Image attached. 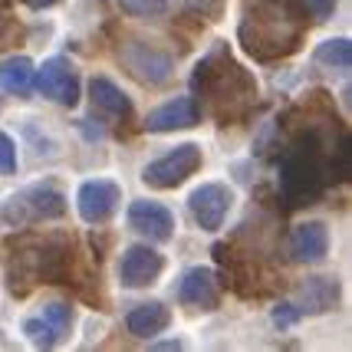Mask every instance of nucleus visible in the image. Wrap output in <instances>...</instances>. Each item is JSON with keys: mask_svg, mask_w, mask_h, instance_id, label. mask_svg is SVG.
Returning a JSON list of instances; mask_svg holds the SVG:
<instances>
[{"mask_svg": "<svg viewBox=\"0 0 352 352\" xmlns=\"http://www.w3.org/2000/svg\"><path fill=\"white\" fill-rule=\"evenodd\" d=\"M309 30V10L303 0H257L237 27V43L257 63L293 56Z\"/></svg>", "mask_w": 352, "mask_h": 352, "instance_id": "obj_1", "label": "nucleus"}, {"mask_svg": "<svg viewBox=\"0 0 352 352\" xmlns=\"http://www.w3.org/2000/svg\"><path fill=\"white\" fill-rule=\"evenodd\" d=\"M191 89L198 92V99L208 102V112L221 125L241 122L257 109V82L241 63L230 56L228 43H214L211 53L195 66Z\"/></svg>", "mask_w": 352, "mask_h": 352, "instance_id": "obj_2", "label": "nucleus"}, {"mask_svg": "<svg viewBox=\"0 0 352 352\" xmlns=\"http://www.w3.org/2000/svg\"><path fill=\"white\" fill-rule=\"evenodd\" d=\"M73 241L60 234H20L7 241V290L30 296L43 283L73 280Z\"/></svg>", "mask_w": 352, "mask_h": 352, "instance_id": "obj_3", "label": "nucleus"}, {"mask_svg": "<svg viewBox=\"0 0 352 352\" xmlns=\"http://www.w3.org/2000/svg\"><path fill=\"white\" fill-rule=\"evenodd\" d=\"M66 214V195L53 182H36L20 188L16 195L3 201V224L10 228H30V224H46V221H60Z\"/></svg>", "mask_w": 352, "mask_h": 352, "instance_id": "obj_4", "label": "nucleus"}, {"mask_svg": "<svg viewBox=\"0 0 352 352\" xmlns=\"http://www.w3.org/2000/svg\"><path fill=\"white\" fill-rule=\"evenodd\" d=\"M119 63L129 69V76L142 86H148V89H158L175 76L171 53H165L162 46L142 43V40H125L122 50H119Z\"/></svg>", "mask_w": 352, "mask_h": 352, "instance_id": "obj_5", "label": "nucleus"}, {"mask_svg": "<svg viewBox=\"0 0 352 352\" xmlns=\"http://www.w3.org/2000/svg\"><path fill=\"white\" fill-rule=\"evenodd\" d=\"M201 165H204L201 145L184 142V145H178V148L165 152L162 158L148 162V165L142 168V182L148 184V188H158V191H171V188H178V184L188 182Z\"/></svg>", "mask_w": 352, "mask_h": 352, "instance_id": "obj_6", "label": "nucleus"}, {"mask_svg": "<svg viewBox=\"0 0 352 352\" xmlns=\"http://www.w3.org/2000/svg\"><path fill=\"white\" fill-rule=\"evenodd\" d=\"M33 86L50 102H60V106H69V109L79 102V69L66 56H50L33 73Z\"/></svg>", "mask_w": 352, "mask_h": 352, "instance_id": "obj_7", "label": "nucleus"}, {"mask_svg": "<svg viewBox=\"0 0 352 352\" xmlns=\"http://www.w3.org/2000/svg\"><path fill=\"white\" fill-rule=\"evenodd\" d=\"M230 204H234V191H230L228 184L204 182L201 188L191 191L188 211H191V217H195V224H198L201 230L214 234V230L224 228V221H228V214H230Z\"/></svg>", "mask_w": 352, "mask_h": 352, "instance_id": "obj_8", "label": "nucleus"}, {"mask_svg": "<svg viewBox=\"0 0 352 352\" xmlns=\"http://www.w3.org/2000/svg\"><path fill=\"white\" fill-rule=\"evenodd\" d=\"M122 204V188L109 178L82 182L76 191V211L86 224H106Z\"/></svg>", "mask_w": 352, "mask_h": 352, "instance_id": "obj_9", "label": "nucleus"}, {"mask_svg": "<svg viewBox=\"0 0 352 352\" xmlns=\"http://www.w3.org/2000/svg\"><path fill=\"white\" fill-rule=\"evenodd\" d=\"M89 99H92V112L109 125H132V116H135V109H132V99L125 96L112 79L106 76H92L89 79Z\"/></svg>", "mask_w": 352, "mask_h": 352, "instance_id": "obj_10", "label": "nucleus"}, {"mask_svg": "<svg viewBox=\"0 0 352 352\" xmlns=\"http://www.w3.org/2000/svg\"><path fill=\"white\" fill-rule=\"evenodd\" d=\"M165 270V257L148 244H132L125 247L122 263H119V276L129 290H142V287H152L155 280Z\"/></svg>", "mask_w": 352, "mask_h": 352, "instance_id": "obj_11", "label": "nucleus"}, {"mask_svg": "<svg viewBox=\"0 0 352 352\" xmlns=\"http://www.w3.org/2000/svg\"><path fill=\"white\" fill-rule=\"evenodd\" d=\"M178 303L188 309H211L221 307V290H217V276L208 267H191L184 270V276L178 280Z\"/></svg>", "mask_w": 352, "mask_h": 352, "instance_id": "obj_12", "label": "nucleus"}, {"mask_svg": "<svg viewBox=\"0 0 352 352\" xmlns=\"http://www.w3.org/2000/svg\"><path fill=\"white\" fill-rule=\"evenodd\" d=\"M129 228L152 237V241H171L175 234V214H171L165 204L148 198H138L129 204Z\"/></svg>", "mask_w": 352, "mask_h": 352, "instance_id": "obj_13", "label": "nucleus"}, {"mask_svg": "<svg viewBox=\"0 0 352 352\" xmlns=\"http://www.w3.org/2000/svg\"><path fill=\"white\" fill-rule=\"evenodd\" d=\"M198 119H201L198 102H195L191 96H178V99H168L165 106H158L148 112L145 132L162 135V132H175V129H191V125H198Z\"/></svg>", "mask_w": 352, "mask_h": 352, "instance_id": "obj_14", "label": "nucleus"}, {"mask_svg": "<svg viewBox=\"0 0 352 352\" xmlns=\"http://www.w3.org/2000/svg\"><path fill=\"white\" fill-rule=\"evenodd\" d=\"M339 296H342V287H339L336 276H309L303 280V287H300V296H296V307L300 313L307 316H320V313H329V309L339 307Z\"/></svg>", "mask_w": 352, "mask_h": 352, "instance_id": "obj_15", "label": "nucleus"}, {"mask_svg": "<svg viewBox=\"0 0 352 352\" xmlns=\"http://www.w3.org/2000/svg\"><path fill=\"white\" fill-rule=\"evenodd\" d=\"M329 254V228L322 221H307L293 230L290 257L296 263H316Z\"/></svg>", "mask_w": 352, "mask_h": 352, "instance_id": "obj_16", "label": "nucleus"}, {"mask_svg": "<svg viewBox=\"0 0 352 352\" xmlns=\"http://www.w3.org/2000/svg\"><path fill=\"white\" fill-rule=\"evenodd\" d=\"M168 322H171V309L165 307V303H158V300H152V303H138V307L125 316L129 333L138 339H152V336H158V333H165Z\"/></svg>", "mask_w": 352, "mask_h": 352, "instance_id": "obj_17", "label": "nucleus"}, {"mask_svg": "<svg viewBox=\"0 0 352 352\" xmlns=\"http://www.w3.org/2000/svg\"><path fill=\"white\" fill-rule=\"evenodd\" d=\"M33 63L27 56H7V60H0V86L3 92H10V96H27L33 89Z\"/></svg>", "mask_w": 352, "mask_h": 352, "instance_id": "obj_18", "label": "nucleus"}, {"mask_svg": "<svg viewBox=\"0 0 352 352\" xmlns=\"http://www.w3.org/2000/svg\"><path fill=\"white\" fill-rule=\"evenodd\" d=\"M313 60L320 63V66H326V69H333V73H349V66H352V43L346 40V36L326 40V43L316 46Z\"/></svg>", "mask_w": 352, "mask_h": 352, "instance_id": "obj_19", "label": "nucleus"}, {"mask_svg": "<svg viewBox=\"0 0 352 352\" xmlns=\"http://www.w3.org/2000/svg\"><path fill=\"white\" fill-rule=\"evenodd\" d=\"M43 320H46V326L63 339L69 329H73V307H69V303H60V300H56V303H46Z\"/></svg>", "mask_w": 352, "mask_h": 352, "instance_id": "obj_20", "label": "nucleus"}, {"mask_svg": "<svg viewBox=\"0 0 352 352\" xmlns=\"http://www.w3.org/2000/svg\"><path fill=\"white\" fill-rule=\"evenodd\" d=\"M23 336L30 339L33 346H40V349H53L56 342H60V336L46 326L43 316H36V320H27L23 322Z\"/></svg>", "mask_w": 352, "mask_h": 352, "instance_id": "obj_21", "label": "nucleus"}, {"mask_svg": "<svg viewBox=\"0 0 352 352\" xmlns=\"http://www.w3.org/2000/svg\"><path fill=\"white\" fill-rule=\"evenodd\" d=\"M129 16H165L168 14V0H119Z\"/></svg>", "mask_w": 352, "mask_h": 352, "instance_id": "obj_22", "label": "nucleus"}, {"mask_svg": "<svg viewBox=\"0 0 352 352\" xmlns=\"http://www.w3.org/2000/svg\"><path fill=\"white\" fill-rule=\"evenodd\" d=\"M270 320H274L276 329H293L296 322L303 320V313H300L296 303H276L274 313H270Z\"/></svg>", "mask_w": 352, "mask_h": 352, "instance_id": "obj_23", "label": "nucleus"}, {"mask_svg": "<svg viewBox=\"0 0 352 352\" xmlns=\"http://www.w3.org/2000/svg\"><path fill=\"white\" fill-rule=\"evenodd\" d=\"M16 171V145L7 132H0V175H14Z\"/></svg>", "mask_w": 352, "mask_h": 352, "instance_id": "obj_24", "label": "nucleus"}, {"mask_svg": "<svg viewBox=\"0 0 352 352\" xmlns=\"http://www.w3.org/2000/svg\"><path fill=\"white\" fill-rule=\"evenodd\" d=\"M303 3H307L309 16H313L316 23H326L329 16L336 14V0H303Z\"/></svg>", "mask_w": 352, "mask_h": 352, "instance_id": "obj_25", "label": "nucleus"}, {"mask_svg": "<svg viewBox=\"0 0 352 352\" xmlns=\"http://www.w3.org/2000/svg\"><path fill=\"white\" fill-rule=\"evenodd\" d=\"M195 14H201L204 20L208 16H221V10H224V0H184Z\"/></svg>", "mask_w": 352, "mask_h": 352, "instance_id": "obj_26", "label": "nucleus"}, {"mask_svg": "<svg viewBox=\"0 0 352 352\" xmlns=\"http://www.w3.org/2000/svg\"><path fill=\"white\" fill-rule=\"evenodd\" d=\"M27 7H33V10H50V7H56L60 0H23Z\"/></svg>", "mask_w": 352, "mask_h": 352, "instance_id": "obj_27", "label": "nucleus"}, {"mask_svg": "<svg viewBox=\"0 0 352 352\" xmlns=\"http://www.w3.org/2000/svg\"><path fill=\"white\" fill-rule=\"evenodd\" d=\"M152 349H184L182 339H165V342H152Z\"/></svg>", "mask_w": 352, "mask_h": 352, "instance_id": "obj_28", "label": "nucleus"}, {"mask_svg": "<svg viewBox=\"0 0 352 352\" xmlns=\"http://www.w3.org/2000/svg\"><path fill=\"white\" fill-rule=\"evenodd\" d=\"M7 20H10V14H7V0H0V27H7Z\"/></svg>", "mask_w": 352, "mask_h": 352, "instance_id": "obj_29", "label": "nucleus"}]
</instances>
